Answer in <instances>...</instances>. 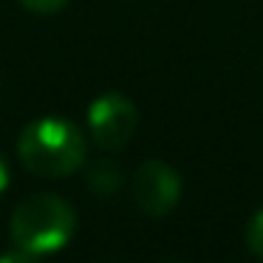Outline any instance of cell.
I'll return each instance as SVG.
<instances>
[{
  "label": "cell",
  "mask_w": 263,
  "mask_h": 263,
  "mask_svg": "<svg viewBox=\"0 0 263 263\" xmlns=\"http://www.w3.org/2000/svg\"><path fill=\"white\" fill-rule=\"evenodd\" d=\"M17 156L23 167L43 178H63L85 164V133L63 116H40L20 130Z\"/></svg>",
  "instance_id": "cell-1"
},
{
  "label": "cell",
  "mask_w": 263,
  "mask_h": 263,
  "mask_svg": "<svg viewBox=\"0 0 263 263\" xmlns=\"http://www.w3.org/2000/svg\"><path fill=\"white\" fill-rule=\"evenodd\" d=\"M9 232H12V243L29 255H54L74 238L77 212L60 195L37 193L14 206Z\"/></svg>",
  "instance_id": "cell-2"
},
{
  "label": "cell",
  "mask_w": 263,
  "mask_h": 263,
  "mask_svg": "<svg viewBox=\"0 0 263 263\" xmlns=\"http://www.w3.org/2000/svg\"><path fill=\"white\" fill-rule=\"evenodd\" d=\"M139 125V110L125 93H102L88 105L91 139L102 150H122L133 139Z\"/></svg>",
  "instance_id": "cell-3"
},
{
  "label": "cell",
  "mask_w": 263,
  "mask_h": 263,
  "mask_svg": "<svg viewBox=\"0 0 263 263\" xmlns=\"http://www.w3.org/2000/svg\"><path fill=\"white\" fill-rule=\"evenodd\" d=\"M130 193L144 215L161 218L176 210L178 198H181V178L167 161L150 159L139 164V170L133 173Z\"/></svg>",
  "instance_id": "cell-4"
},
{
  "label": "cell",
  "mask_w": 263,
  "mask_h": 263,
  "mask_svg": "<svg viewBox=\"0 0 263 263\" xmlns=\"http://www.w3.org/2000/svg\"><path fill=\"white\" fill-rule=\"evenodd\" d=\"M88 184L93 187V193L110 195V193H116V190H119L122 173L116 170L114 161H97V164L88 170Z\"/></svg>",
  "instance_id": "cell-5"
},
{
  "label": "cell",
  "mask_w": 263,
  "mask_h": 263,
  "mask_svg": "<svg viewBox=\"0 0 263 263\" xmlns=\"http://www.w3.org/2000/svg\"><path fill=\"white\" fill-rule=\"evenodd\" d=\"M243 238H246V246H249L252 255L260 257V260H263V206H260V210H257L255 215L249 218Z\"/></svg>",
  "instance_id": "cell-6"
},
{
  "label": "cell",
  "mask_w": 263,
  "mask_h": 263,
  "mask_svg": "<svg viewBox=\"0 0 263 263\" xmlns=\"http://www.w3.org/2000/svg\"><path fill=\"white\" fill-rule=\"evenodd\" d=\"M17 3L23 9H29V12H34V14H54V12H60L68 0H17Z\"/></svg>",
  "instance_id": "cell-7"
},
{
  "label": "cell",
  "mask_w": 263,
  "mask_h": 263,
  "mask_svg": "<svg viewBox=\"0 0 263 263\" xmlns=\"http://www.w3.org/2000/svg\"><path fill=\"white\" fill-rule=\"evenodd\" d=\"M37 257L34 255H29V252H23V249H9V252H0V263H34Z\"/></svg>",
  "instance_id": "cell-8"
},
{
  "label": "cell",
  "mask_w": 263,
  "mask_h": 263,
  "mask_svg": "<svg viewBox=\"0 0 263 263\" xmlns=\"http://www.w3.org/2000/svg\"><path fill=\"white\" fill-rule=\"evenodd\" d=\"M9 181H12V173H9V164H6V159L0 156V193H6Z\"/></svg>",
  "instance_id": "cell-9"
}]
</instances>
